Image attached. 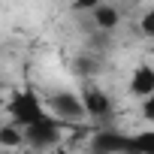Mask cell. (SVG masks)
Returning a JSON list of instances; mask_svg holds the SVG:
<instances>
[{"label": "cell", "mask_w": 154, "mask_h": 154, "mask_svg": "<svg viewBox=\"0 0 154 154\" xmlns=\"http://www.w3.org/2000/svg\"><path fill=\"white\" fill-rule=\"evenodd\" d=\"M6 112V121L18 124V127H30L36 121H42L48 112H45V97L33 88H15L3 106Z\"/></svg>", "instance_id": "1"}, {"label": "cell", "mask_w": 154, "mask_h": 154, "mask_svg": "<svg viewBox=\"0 0 154 154\" xmlns=\"http://www.w3.org/2000/svg\"><path fill=\"white\" fill-rule=\"evenodd\" d=\"M45 112L51 118H57L60 124H66V127H75V124L88 121L79 91H54V94H48L45 97Z\"/></svg>", "instance_id": "2"}, {"label": "cell", "mask_w": 154, "mask_h": 154, "mask_svg": "<svg viewBox=\"0 0 154 154\" xmlns=\"http://www.w3.org/2000/svg\"><path fill=\"white\" fill-rule=\"evenodd\" d=\"M63 127L66 124H60L57 118L45 115L42 121L24 127V148H30V151H51V148H57L60 139H63Z\"/></svg>", "instance_id": "3"}, {"label": "cell", "mask_w": 154, "mask_h": 154, "mask_svg": "<svg viewBox=\"0 0 154 154\" xmlns=\"http://www.w3.org/2000/svg\"><path fill=\"white\" fill-rule=\"evenodd\" d=\"M79 97H82V106H85L88 118H109L112 115V97L100 85H85L79 91Z\"/></svg>", "instance_id": "4"}, {"label": "cell", "mask_w": 154, "mask_h": 154, "mask_svg": "<svg viewBox=\"0 0 154 154\" xmlns=\"http://www.w3.org/2000/svg\"><path fill=\"white\" fill-rule=\"evenodd\" d=\"M91 24L100 33H115L124 24V9L115 3V0H106V3H100V6L91 9Z\"/></svg>", "instance_id": "5"}, {"label": "cell", "mask_w": 154, "mask_h": 154, "mask_svg": "<svg viewBox=\"0 0 154 154\" xmlns=\"http://www.w3.org/2000/svg\"><path fill=\"white\" fill-rule=\"evenodd\" d=\"M127 94L142 100L148 94H154V63H136L127 75Z\"/></svg>", "instance_id": "6"}, {"label": "cell", "mask_w": 154, "mask_h": 154, "mask_svg": "<svg viewBox=\"0 0 154 154\" xmlns=\"http://www.w3.org/2000/svg\"><path fill=\"white\" fill-rule=\"evenodd\" d=\"M124 145H127V136L121 133H97L91 142V151L94 154H124Z\"/></svg>", "instance_id": "7"}, {"label": "cell", "mask_w": 154, "mask_h": 154, "mask_svg": "<svg viewBox=\"0 0 154 154\" xmlns=\"http://www.w3.org/2000/svg\"><path fill=\"white\" fill-rule=\"evenodd\" d=\"M24 148V127L6 121L0 124V151H21Z\"/></svg>", "instance_id": "8"}, {"label": "cell", "mask_w": 154, "mask_h": 154, "mask_svg": "<svg viewBox=\"0 0 154 154\" xmlns=\"http://www.w3.org/2000/svg\"><path fill=\"white\" fill-rule=\"evenodd\" d=\"M124 154H154V130H142L136 136H127Z\"/></svg>", "instance_id": "9"}, {"label": "cell", "mask_w": 154, "mask_h": 154, "mask_svg": "<svg viewBox=\"0 0 154 154\" xmlns=\"http://www.w3.org/2000/svg\"><path fill=\"white\" fill-rule=\"evenodd\" d=\"M136 30H139L145 39H154V6H148V9L136 18Z\"/></svg>", "instance_id": "10"}, {"label": "cell", "mask_w": 154, "mask_h": 154, "mask_svg": "<svg viewBox=\"0 0 154 154\" xmlns=\"http://www.w3.org/2000/svg\"><path fill=\"white\" fill-rule=\"evenodd\" d=\"M139 115H142V121L154 124V94H148V97L139 100Z\"/></svg>", "instance_id": "11"}, {"label": "cell", "mask_w": 154, "mask_h": 154, "mask_svg": "<svg viewBox=\"0 0 154 154\" xmlns=\"http://www.w3.org/2000/svg\"><path fill=\"white\" fill-rule=\"evenodd\" d=\"M100 3H106V0H69V6H72L75 12H91V9L100 6Z\"/></svg>", "instance_id": "12"}, {"label": "cell", "mask_w": 154, "mask_h": 154, "mask_svg": "<svg viewBox=\"0 0 154 154\" xmlns=\"http://www.w3.org/2000/svg\"><path fill=\"white\" fill-rule=\"evenodd\" d=\"M0 154H18V151H0Z\"/></svg>", "instance_id": "13"}, {"label": "cell", "mask_w": 154, "mask_h": 154, "mask_svg": "<svg viewBox=\"0 0 154 154\" xmlns=\"http://www.w3.org/2000/svg\"><path fill=\"white\" fill-rule=\"evenodd\" d=\"M54 3H69V0H54Z\"/></svg>", "instance_id": "14"}, {"label": "cell", "mask_w": 154, "mask_h": 154, "mask_svg": "<svg viewBox=\"0 0 154 154\" xmlns=\"http://www.w3.org/2000/svg\"><path fill=\"white\" fill-rule=\"evenodd\" d=\"M151 54H154V39H151Z\"/></svg>", "instance_id": "15"}, {"label": "cell", "mask_w": 154, "mask_h": 154, "mask_svg": "<svg viewBox=\"0 0 154 154\" xmlns=\"http://www.w3.org/2000/svg\"><path fill=\"white\" fill-rule=\"evenodd\" d=\"M60 154H72V151H60Z\"/></svg>", "instance_id": "16"}]
</instances>
